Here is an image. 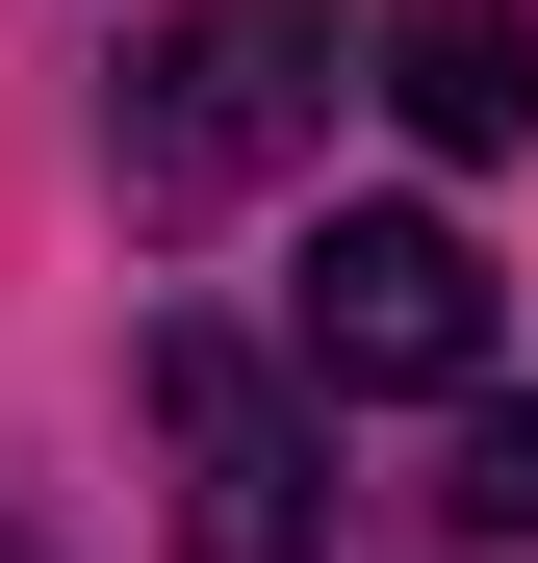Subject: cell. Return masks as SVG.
Masks as SVG:
<instances>
[{"mask_svg":"<svg viewBox=\"0 0 538 563\" xmlns=\"http://www.w3.org/2000/svg\"><path fill=\"white\" fill-rule=\"evenodd\" d=\"M385 129L410 154H513L538 129V26L513 0H385Z\"/></svg>","mask_w":538,"mask_h":563,"instance_id":"4","label":"cell"},{"mask_svg":"<svg viewBox=\"0 0 538 563\" xmlns=\"http://www.w3.org/2000/svg\"><path fill=\"white\" fill-rule=\"evenodd\" d=\"M308 129H333V0H179L129 52V103H103V179H129V231H206Z\"/></svg>","mask_w":538,"mask_h":563,"instance_id":"1","label":"cell"},{"mask_svg":"<svg viewBox=\"0 0 538 563\" xmlns=\"http://www.w3.org/2000/svg\"><path fill=\"white\" fill-rule=\"evenodd\" d=\"M283 358L333 410H436V385H487V256L436 231V206H333L308 282H283Z\"/></svg>","mask_w":538,"mask_h":563,"instance_id":"2","label":"cell"},{"mask_svg":"<svg viewBox=\"0 0 538 563\" xmlns=\"http://www.w3.org/2000/svg\"><path fill=\"white\" fill-rule=\"evenodd\" d=\"M436 538H462V563H538V385H513V410H462V461H436Z\"/></svg>","mask_w":538,"mask_h":563,"instance_id":"5","label":"cell"},{"mask_svg":"<svg viewBox=\"0 0 538 563\" xmlns=\"http://www.w3.org/2000/svg\"><path fill=\"white\" fill-rule=\"evenodd\" d=\"M0 563H52V538H0Z\"/></svg>","mask_w":538,"mask_h":563,"instance_id":"6","label":"cell"},{"mask_svg":"<svg viewBox=\"0 0 538 563\" xmlns=\"http://www.w3.org/2000/svg\"><path fill=\"white\" fill-rule=\"evenodd\" d=\"M154 435H179V563H308V410H283V358L206 333V308H154Z\"/></svg>","mask_w":538,"mask_h":563,"instance_id":"3","label":"cell"}]
</instances>
